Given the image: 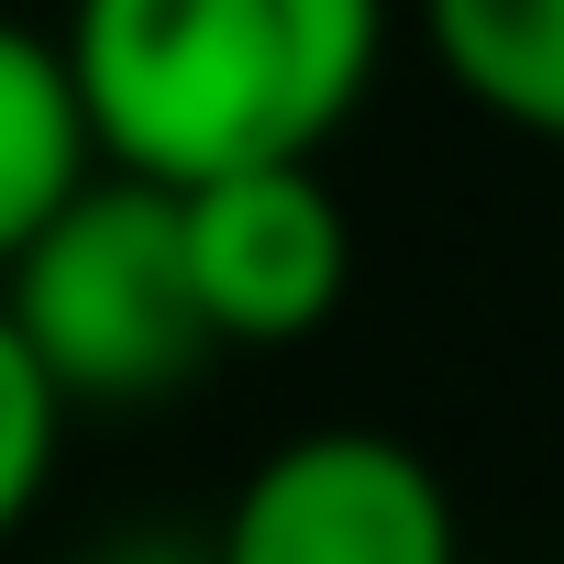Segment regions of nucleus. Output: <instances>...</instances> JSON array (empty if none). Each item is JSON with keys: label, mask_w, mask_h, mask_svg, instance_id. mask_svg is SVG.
<instances>
[{"label": "nucleus", "mask_w": 564, "mask_h": 564, "mask_svg": "<svg viewBox=\"0 0 564 564\" xmlns=\"http://www.w3.org/2000/svg\"><path fill=\"white\" fill-rule=\"evenodd\" d=\"M0 311L34 344L67 410H155L221 366V333L188 276V210L155 177L100 166L0 276Z\"/></svg>", "instance_id": "obj_2"}, {"label": "nucleus", "mask_w": 564, "mask_h": 564, "mask_svg": "<svg viewBox=\"0 0 564 564\" xmlns=\"http://www.w3.org/2000/svg\"><path fill=\"white\" fill-rule=\"evenodd\" d=\"M56 45L100 166L210 188L333 155L388 67V0H78Z\"/></svg>", "instance_id": "obj_1"}, {"label": "nucleus", "mask_w": 564, "mask_h": 564, "mask_svg": "<svg viewBox=\"0 0 564 564\" xmlns=\"http://www.w3.org/2000/svg\"><path fill=\"white\" fill-rule=\"evenodd\" d=\"M210 564H465V531L399 432H300L232 487Z\"/></svg>", "instance_id": "obj_3"}, {"label": "nucleus", "mask_w": 564, "mask_h": 564, "mask_svg": "<svg viewBox=\"0 0 564 564\" xmlns=\"http://www.w3.org/2000/svg\"><path fill=\"white\" fill-rule=\"evenodd\" d=\"M177 210H188V276H199V311H210L221 355L311 344L344 311L355 221H344L322 166H243V177L177 188Z\"/></svg>", "instance_id": "obj_4"}, {"label": "nucleus", "mask_w": 564, "mask_h": 564, "mask_svg": "<svg viewBox=\"0 0 564 564\" xmlns=\"http://www.w3.org/2000/svg\"><path fill=\"white\" fill-rule=\"evenodd\" d=\"M56 443H67V399L34 366V344L12 333V311H0V542L34 520V498L56 476Z\"/></svg>", "instance_id": "obj_7"}, {"label": "nucleus", "mask_w": 564, "mask_h": 564, "mask_svg": "<svg viewBox=\"0 0 564 564\" xmlns=\"http://www.w3.org/2000/svg\"><path fill=\"white\" fill-rule=\"evenodd\" d=\"M100 177L89 100L67 78V45L0 12V276L23 265V243Z\"/></svg>", "instance_id": "obj_5"}, {"label": "nucleus", "mask_w": 564, "mask_h": 564, "mask_svg": "<svg viewBox=\"0 0 564 564\" xmlns=\"http://www.w3.org/2000/svg\"><path fill=\"white\" fill-rule=\"evenodd\" d=\"M421 45L487 122L564 144V0H421Z\"/></svg>", "instance_id": "obj_6"}]
</instances>
